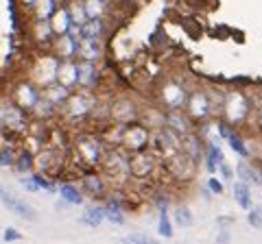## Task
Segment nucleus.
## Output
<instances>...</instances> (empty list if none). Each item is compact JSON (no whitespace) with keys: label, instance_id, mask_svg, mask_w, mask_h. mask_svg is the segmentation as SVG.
Wrapping results in <instances>:
<instances>
[{"label":"nucleus","instance_id":"1","mask_svg":"<svg viewBox=\"0 0 262 244\" xmlns=\"http://www.w3.org/2000/svg\"><path fill=\"white\" fill-rule=\"evenodd\" d=\"M251 113H253V109H251V101H249L247 89H243V87H225L219 118L225 120L232 129H238L249 120Z\"/></svg>","mask_w":262,"mask_h":244},{"label":"nucleus","instance_id":"2","mask_svg":"<svg viewBox=\"0 0 262 244\" xmlns=\"http://www.w3.org/2000/svg\"><path fill=\"white\" fill-rule=\"evenodd\" d=\"M129 157L131 153L125 151L122 146H107L105 149V155L101 159V173L107 179V183L114 188H125L131 181L129 175Z\"/></svg>","mask_w":262,"mask_h":244},{"label":"nucleus","instance_id":"3","mask_svg":"<svg viewBox=\"0 0 262 244\" xmlns=\"http://www.w3.org/2000/svg\"><path fill=\"white\" fill-rule=\"evenodd\" d=\"M96 103V92H90V89H72L68 94V99L63 101V105L57 109V116H59L66 125H79V122L90 120V113Z\"/></svg>","mask_w":262,"mask_h":244},{"label":"nucleus","instance_id":"4","mask_svg":"<svg viewBox=\"0 0 262 244\" xmlns=\"http://www.w3.org/2000/svg\"><path fill=\"white\" fill-rule=\"evenodd\" d=\"M105 149L107 146H105L101 133H77L72 137V157L85 170L101 166Z\"/></svg>","mask_w":262,"mask_h":244},{"label":"nucleus","instance_id":"5","mask_svg":"<svg viewBox=\"0 0 262 244\" xmlns=\"http://www.w3.org/2000/svg\"><path fill=\"white\" fill-rule=\"evenodd\" d=\"M192 85L194 83H188L186 79H179L175 75L164 77L158 83V103L164 109H184Z\"/></svg>","mask_w":262,"mask_h":244},{"label":"nucleus","instance_id":"6","mask_svg":"<svg viewBox=\"0 0 262 244\" xmlns=\"http://www.w3.org/2000/svg\"><path fill=\"white\" fill-rule=\"evenodd\" d=\"M29 122H31L29 111L18 107L9 96H0V127H3L5 133L22 137L29 129Z\"/></svg>","mask_w":262,"mask_h":244},{"label":"nucleus","instance_id":"7","mask_svg":"<svg viewBox=\"0 0 262 244\" xmlns=\"http://www.w3.org/2000/svg\"><path fill=\"white\" fill-rule=\"evenodd\" d=\"M184 111L190 116V120L194 122V125H199V122L208 120L212 116H216L214 107H212L210 96L206 94V89H203L201 83L190 87V92H188V99H186V105H184Z\"/></svg>","mask_w":262,"mask_h":244},{"label":"nucleus","instance_id":"8","mask_svg":"<svg viewBox=\"0 0 262 244\" xmlns=\"http://www.w3.org/2000/svg\"><path fill=\"white\" fill-rule=\"evenodd\" d=\"M140 116V103H138L131 94H116L110 101V122H118V125H129L136 122Z\"/></svg>","mask_w":262,"mask_h":244},{"label":"nucleus","instance_id":"9","mask_svg":"<svg viewBox=\"0 0 262 244\" xmlns=\"http://www.w3.org/2000/svg\"><path fill=\"white\" fill-rule=\"evenodd\" d=\"M158 168V153H155L151 146H146L142 151L131 153L129 157V175L136 181H149L151 175Z\"/></svg>","mask_w":262,"mask_h":244},{"label":"nucleus","instance_id":"10","mask_svg":"<svg viewBox=\"0 0 262 244\" xmlns=\"http://www.w3.org/2000/svg\"><path fill=\"white\" fill-rule=\"evenodd\" d=\"M63 149L46 144L42 151L33 155V173H42V175H59L63 170Z\"/></svg>","mask_w":262,"mask_h":244},{"label":"nucleus","instance_id":"11","mask_svg":"<svg viewBox=\"0 0 262 244\" xmlns=\"http://www.w3.org/2000/svg\"><path fill=\"white\" fill-rule=\"evenodd\" d=\"M57 66H59V57L53 55L51 51L44 55H37L35 61L31 63V75L29 79L33 83H37L39 87H44L48 83H55L57 81Z\"/></svg>","mask_w":262,"mask_h":244},{"label":"nucleus","instance_id":"12","mask_svg":"<svg viewBox=\"0 0 262 244\" xmlns=\"http://www.w3.org/2000/svg\"><path fill=\"white\" fill-rule=\"evenodd\" d=\"M120 146L129 153H136V151H142L146 146H151V129L144 127L140 120L129 122V125H125V129H122Z\"/></svg>","mask_w":262,"mask_h":244},{"label":"nucleus","instance_id":"13","mask_svg":"<svg viewBox=\"0 0 262 244\" xmlns=\"http://www.w3.org/2000/svg\"><path fill=\"white\" fill-rule=\"evenodd\" d=\"M7 96H9L18 107H22L24 111H31L33 105H35L39 101V96H42V87H39L37 83H33L31 79H20V81L13 83L11 92Z\"/></svg>","mask_w":262,"mask_h":244},{"label":"nucleus","instance_id":"14","mask_svg":"<svg viewBox=\"0 0 262 244\" xmlns=\"http://www.w3.org/2000/svg\"><path fill=\"white\" fill-rule=\"evenodd\" d=\"M196 168H199V161L188 157L184 151H179L175 157H170L166 161V170L177 179V181H190L196 173Z\"/></svg>","mask_w":262,"mask_h":244},{"label":"nucleus","instance_id":"15","mask_svg":"<svg viewBox=\"0 0 262 244\" xmlns=\"http://www.w3.org/2000/svg\"><path fill=\"white\" fill-rule=\"evenodd\" d=\"M79 185H81V190H83V194H88V197H92V199H105L110 192L107 179L103 177V173H94L92 168L81 175Z\"/></svg>","mask_w":262,"mask_h":244},{"label":"nucleus","instance_id":"16","mask_svg":"<svg viewBox=\"0 0 262 244\" xmlns=\"http://www.w3.org/2000/svg\"><path fill=\"white\" fill-rule=\"evenodd\" d=\"M0 201H3V205L7 207V209H11L15 216H20V218H24V221H37V211L33 209V205H29L27 201H22L20 197H15V194H11V192H7L3 185H0Z\"/></svg>","mask_w":262,"mask_h":244},{"label":"nucleus","instance_id":"17","mask_svg":"<svg viewBox=\"0 0 262 244\" xmlns=\"http://www.w3.org/2000/svg\"><path fill=\"white\" fill-rule=\"evenodd\" d=\"M77 63H79V85L77 87L96 92L98 83H101V68H98V63L81 61V59H77Z\"/></svg>","mask_w":262,"mask_h":244},{"label":"nucleus","instance_id":"18","mask_svg":"<svg viewBox=\"0 0 262 244\" xmlns=\"http://www.w3.org/2000/svg\"><path fill=\"white\" fill-rule=\"evenodd\" d=\"M77 48H79V39L70 33H63V35L53 37L48 51L53 55H57L59 59H77Z\"/></svg>","mask_w":262,"mask_h":244},{"label":"nucleus","instance_id":"19","mask_svg":"<svg viewBox=\"0 0 262 244\" xmlns=\"http://www.w3.org/2000/svg\"><path fill=\"white\" fill-rule=\"evenodd\" d=\"M164 125L168 129H173L177 135H186L196 129V125L190 120V116L184 109H166V116H164Z\"/></svg>","mask_w":262,"mask_h":244},{"label":"nucleus","instance_id":"20","mask_svg":"<svg viewBox=\"0 0 262 244\" xmlns=\"http://www.w3.org/2000/svg\"><path fill=\"white\" fill-rule=\"evenodd\" d=\"M57 83L63 85L66 89H77L79 85V63L77 59H59L57 66Z\"/></svg>","mask_w":262,"mask_h":244},{"label":"nucleus","instance_id":"21","mask_svg":"<svg viewBox=\"0 0 262 244\" xmlns=\"http://www.w3.org/2000/svg\"><path fill=\"white\" fill-rule=\"evenodd\" d=\"M29 37H31V42L35 44L37 48H44V51H48L51 48V42H53V29H51V22L48 20H31L29 24Z\"/></svg>","mask_w":262,"mask_h":244},{"label":"nucleus","instance_id":"22","mask_svg":"<svg viewBox=\"0 0 262 244\" xmlns=\"http://www.w3.org/2000/svg\"><path fill=\"white\" fill-rule=\"evenodd\" d=\"M103 57H105V44H103V39H90V37H83V39L79 42L77 59L101 63V61H103Z\"/></svg>","mask_w":262,"mask_h":244},{"label":"nucleus","instance_id":"23","mask_svg":"<svg viewBox=\"0 0 262 244\" xmlns=\"http://www.w3.org/2000/svg\"><path fill=\"white\" fill-rule=\"evenodd\" d=\"M164 116H166V109L162 105H140V116L138 120L142 122L144 127H149L151 131H158L164 127Z\"/></svg>","mask_w":262,"mask_h":244},{"label":"nucleus","instance_id":"24","mask_svg":"<svg viewBox=\"0 0 262 244\" xmlns=\"http://www.w3.org/2000/svg\"><path fill=\"white\" fill-rule=\"evenodd\" d=\"M221 161H225V153L219 146V142L216 140L206 142V146H203V166H206L210 175H216Z\"/></svg>","mask_w":262,"mask_h":244},{"label":"nucleus","instance_id":"25","mask_svg":"<svg viewBox=\"0 0 262 244\" xmlns=\"http://www.w3.org/2000/svg\"><path fill=\"white\" fill-rule=\"evenodd\" d=\"M103 209H105V221H110L114 225H125V207H122V201L118 194H107L103 203Z\"/></svg>","mask_w":262,"mask_h":244},{"label":"nucleus","instance_id":"26","mask_svg":"<svg viewBox=\"0 0 262 244\" xmlns=\"http://www.w3.org/2000/svg\"><path fill=\"white\" fill-rule=\"evenodd\" d=\"M203 146H206V142H203V137L196 133V129H194V131H190V133L182 135V151L186 153L188 157L196 159L199 164L203 159Z\"/></svg>","mask_w":262,"mask_h":244},{"label":"nucleus","instance_id":"27","mask_svg":"<svg viewBox=\"0 0 262 244\" xmlns=\"http://www.w3.org/2000/svg\"><path fill=\"white\" fill-rule=\"evenodd\" d=\"M48 22H51V29H53L55 35L68 33L70 27H72V18H70V13H68V7H66V3H61L59 7H57L55 13L48 18Z\"/></svg>","mask_w":262,"mask_h":244},{"label":"nucleus","instance_id":"28","mask_svg":"<svg viewBox=\"0 0 262 244\" xmlns=\"http://www.w3.org/2000/svg\"><path fill=\"white\" fill-rule=\"evenodd\" d=\"M57 192L61 194V201H66L68 205H83V201H85V194L81 190L79 183L63 181V183L57 185Z\"/></svg>","mask_w":262,"mask_h":244},{"label":"nucleus","instance_id":"29","mask_svg":"<svg viewBox=\"0 0 262 244\" xmlns=\"http://www.w3.org/2000/svg\"><path fill=\"white\" fill-rule=\"evenodd\" d=\"M63 3V0H35L29 9L31 20H48L55 13V9Z\"/></svg>","mask_w":262,"mask_h":244},{"label":"nucleus","instance_id":"30","mask_svg":"<svg viewBox=\"0 0 262 244\" xmlns=\"http://www.w3.org/2000/svg\"><path fill=\"white\" fill-rule=\"evenodd\" d=\"M107 35V22L105 18H90L83 27H81V39L90 37V39H105Z\"/></svg>","mask_w":262,"mask_h":244},{"label":"nucleus","instance_id":"31","mask_svg":"<svg viewBox=\"0 0 262 244\" xmlns=\"http://www.w3.org/2000/svg\"><path fill=\"white\" fill-rule=\"evenodd\" d=\"M225 140L229 144V149H232L241 159H249L251 157V151H249V146H247V140L243 137V133L238 131V129H229V133H227Z\"/></svg>","mask_w":262,"mask_h":244},{"label":"nucleus","instance_id":"32","mask_svg":"<svg viewBox=\"0 0 262 244\" xmlns=\"http://www.w3.org/2000/svg\"><path fill=\"white\" fill-rule=\"evenodd\" d=\"M68 94H70V89H66L63 85L57 83V81H55V83H48V85L42 87V96L51 105H55L57 109H59L61 105H63V101L68 99Z\"/></svg>","mask_w":262,"mask_h":244},{"label":"nucleus","instance_id":"33","mask_svg":"<svg viewBox=\"0 0 262 244\" xmlns=\"http://www.w3.org/2000/svg\"><path fill=\"white\" fill-rule=\"evenodd\" d=\"M234 201L236 205H238L241 209H251L253 205V199H251V185L247 181H243V179H236L234 181Z\"/></svg>","mask_w":262,"mask_h":244},{"label":"nucleus","instance_id":"34","mask_svg":"<svg viewBox=\"0 0 262 244\" xmlns=\"http://www.w3.org/2000/svg\"><path fill=\"white\" fill-rule=\"evenodd\" d=\"M168 209H170V205L158 207V233L166 240H170L175 235V225H173V218H170Z\"/></svg>","mask_w":262,"mask_h":244},{"label":"nucleus","instance_id":"35","mask_svg":"<svg viewBox=\"0 0 262 244\" xmlns=\"http://www.w3.org/2000/svg\"><path fill=\"white\" fill-rule=\"evenodd\" d=\"M81 225L85 227H101L105 223V209H103V203H96V205H90L88 209H83L81 214Z\"/></svg>","mask_w":262,"mask_h":244},{"label":"nucleus","instance_id":"36","mask_svg":"<svg viewBox=\"0 0 262 244\" xmlns=\"http://www.w3.org/2000/svg\"><path fill=\"white\" fill-rule=\"evenodd\" d=\"M29 116L31 118H37V120H53L55 116H57V107H55V105H51V103H48L46 99H44V96H39V101L35 103V105H33V109L29 111Z\"/></svg>","mask_w":262,"mask_h":244},{"label":"nucleus","instance_id":"37","mask_svg":"<svg viewBox=\"0 0 262 244\" xmlns=\"http://www.w3.org/2000/svg\"><path fill=\"white\" fill-rule=\"evenodd\" d=\"M107 5L110 3H105V0H83V9H85L88 20L90 18H105Z\"/></svg>","mask_w":262,"mask_h":244},{"label":"nucleus","instance_id":"38","mask_svg":"<svg viewBox=\"0 0 262 244\" xmlns=\"http://www.w3.org/2000/svg\"><path fill=\"white\" fill-rule=\"evenodd\" d=\"M66 7H68V13L75 24H85L88 22V15L83 9V0H63Z\"/></svg>","mask_w":262,"mask_h":244},{"label":"nucleus","instance_id":"39","mask_svg":"<svg viewBox=\"0 0 262 244\" xmlns=\"http://www.w3.org/2000/svg\"><path fill=\"white\" fill-rule=\"evenodd\" d=\"M13 168L18 170L20 175H29L33 173V155L27 151H20V153H15V159H13Z\"/></svg>","mask_w":262,"mask_h":244},{"label":"nucleus","instance_id":"40","mask_svg":"<svg viewBox=\"0 0 262 244\" xmlns=\"http://www.w3.org/2000/svg\"><path fill=\"white\" fill-rule=\"evenodd\" d=\"M173 225L175 227H190L192 225V221H194V216H192V211L188 209L186 205H177L175 209H173Z\"/></svg>","mask_w":262,"mask_h":244},{"label":"nucleus","instance_id":"41","mask_svg":"<svg viewBox=\"0 0 262 244\" xmlns=\"http://www.w3.org/2000/svg\"><path fill=\"white\" fill-rule=\"evenodd\" d=\"M13 159H15L13 146H9V144H0V168H9V166H13Z\"/></svg>","mask_w":262,"mask_h":244},{"label":"nucleus","instance_id":"42","mask_svg":"<svg viewBox=\"0 0 262 244\" xmlns=\"http://www.w3.org/2000/svg\"><path fill=\"white\" fill-rule=\"evenodd\" d=\"M247 223L253 229H262V205H251V209H247Z\"/></svg>","mask_w":262,"mask_h":244},{"label":"nucleus","instance_id":"43","mask_svg":"<svg viewBox=\"0 0 262 244\" xmlns=\"http://www.w3.org/2000/svg\"><path fill=\"white\" fill-rule=\"evenodd\" d=\"M208 190L212 192V194H216V197H221V194L225 192V185H223V179H216L214 175H212L210 179H208Z\"/></svg>","mask_w":262,"mask_h":244},{"label":"nucleus","instance_id":"44","mask_svg":"<svg viewBox=\"0 0 262 244\" xmlns=\"http://www.w3.org/2000/svg\"><path fill=\"white\" fill-rule=\"evenodd\" d=\"M216 175H221V179H223V181H234L236 170L229 166L227 161H221V164H219V170H216Z\"/></svg>","mask_w":262,"mask_h":244},{"label":"nucleus","instance_id":"45","mask_svg":"<svg viewBox=\"0 0 262 244\" xmlns=\"http://www.w3.org/2000/svg\"><path fill=\"white\" fill-rule=\"evenodd\" d=\"M120 242H131V244H151V238H146L142 233H131V235H125L120 238Z\"/></svg>","mask_w":262,"mask_h":244},{"label":"nucleus","instance_id":"46","mask_svg":"<svg viewBox=\"0 0 262 244\" xmlns=\"http://www.w3.org/2000/svg\"><path fill=\"white\" fill-rule=\"evenodd\" d=\"M20 183H22L29 192H42V190L37 188V183H35V179H33V175H31V173H29V177H20Z\"/></svg>","mask_w":262,"mask_h":244},{"label":"nucleus","instance_id":"47","mask_svg":"<svg viewBox=\"0 0 262 244\" xmlns=\"http://www.w3.org/2000/svg\"><path fill=\"white\" fill-rule=\"evenodd\" d=\"M3 238L7 240V242H18V240H22V233L20 231H15V229H5V233H3Z\"/></svg>","mask_w":262,"mask_h":244},{"label":"nucleus","instance_id":"48","mask_svg":"<svg viewBox=\"0 0 262 244\" xmlns=\"http://www.w3.org/2000/svg\"><path fill=\"white\" fill-rule=\"evenodd\" d=\"M232 223H234L232 216H221V218H216V225L221 227V229H227V225H232Z\"/></svg>","mask_w":262,"mask_h":244},{"label":"nucleus","instance_id":"49","mask_svg":"<svg viewBox=\"0 0 262 244\" xmlns=\"http://www.w3.org/2000/svg\"><path fill=\"white\" fill-rule=\"evenodd\" d=\"M229 240H232V235H229V231H227V229H223V231H221V233L216 235V242H229Z\"/></svg>","mask_w":262,"mask_h":244},{"label":"nucleus","instance_id":"50","mask_svg":"<svg viewBox=\"0 0 262 244\" xmlns=\"http://www.w3.org/2000/svg\"><path fill=\"white\" fill-rule=\"evenodd\" d=\"M33 3H35V0H18V5L22 7V9H24V11H29Z\"/></svg>","mask_w":262,"mask_h":244},{"label":"nucleus","instance_id":"51","mask_svg":"<svg viewBox=\"0 0 262 244\" xmlns=\"http://www.w3.org/2000/svg\"><path fill=\"white\" fill-rule=\"evenodd\" d=\"M201 194H203V199H206V201H208V203H210V201H212V192H210V190H208V185H206V188H203V190H201Z\"/></svg>","mask_w":262,"mask_h":244},{"label":"nucleus","instance_id":"52","mask_svg":"<svg viewBox=\"0 0 262 244\" xmlns=\"http://www.w3.org/2000/svg\"><path fill=\"white\" fill-rule=\"evenodd\" d=\"M256 120H258V125L262 127V105H260V109L256 111Z\"/></svg>","mask_w":262,"mask_h":244},{"label":"nucleus","instance_id":"53","mask_svg":"<svg viewBox=\"0 0 262 244\" xmlns=\"http://www.w3.org/2000/svg\"><path fill=\"white\" fill-rule=\"evenodd\" d=\"M3 135H5V131H3V127H0V140H3Z\"/></svg>","mask_w":262,"mask_h":244},{"label":"nucleus","instance_id":"54","mask_svg":"<svg viewBox=\"0 0 262 244\" xmlns=\"http://www.w3.org/2000/svg\"><path fill=\"white\" fill-rule=\"evenodd\" d=\"M105 3H112V0H105Z\"/></svg>","mask_w":262,"mask_h":244}]
</instances>
